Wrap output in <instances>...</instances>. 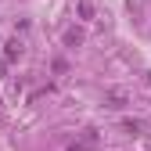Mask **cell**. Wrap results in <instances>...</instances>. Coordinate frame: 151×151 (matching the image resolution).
I'll list each match as a JSON object with an SVG mask.
<instances>
[{"mask_svg":"<svg viewBox=\"0 0 151 151\" xmlns=\"http://www.w3.org/2000/svg\"><path fill=\"white\" fill-rule=\"evenodd\" d=\"M22 50H25V47H22V40H11V43L4 47V58H7V61H14V58H22Z\"/></svg>","mask_w":151,"mask_h":151,"instance_id":"6da1fadb","label":"cell"},{"mask_svg":"<svg viewBox=\"0 0 151 151\" xmlns=\"http://www.w3.org/2000/svg\"><path fill=\"white\" fill-rule=\"evenodd\" d=\"M83 43V29H68L65 32V47H79Z\"/></svg>","mask_w":151,"mask_h":151,"instance_id":"7a4b0ae2","label":"cell"},{"mask_svg":"<svg viewBox=\"0 0 151 151\" xmlns=\"http://www.w3.org/2000/svg\"><path fill=\"white\" fill-rule=\"evenodd\" d=\"M104 101H108L111 108H122V104H126V93H122V90H108V97H104Z\"/></svg>","mask_w":151,"mask_h":151,"instance_id":"3957f363","label":"cell"},{"mask_svg":"<svg viewBox=\"0 0 151 151\" xmlns=\"http://www.w3.org/2000/svg\"><path fill=\"white\" fill-rule=\"evenodd\" d=\"M90 147H93V129H86V140L83 144H72L68 151H90Z\"/></svg>","mask_w":151,"mask_h":151,"instance_id":"277c9868","label":"cell"},{"mask_svg":"<svg viewBox=\"0 0 151 151\" xmlns=\"http://www.w3.org/2000/svg\"><path fill=\"white\" fill-rule=\"evenodd\" d=\"M122 129H126V133H140V122H133V119H126V122H122Z\"/></svg>","mask_w":151,"mask_h":151,"instance_id":"5b68a950","label":"cell"},{"mask_svg":"<svg viewBox=\"0 0 151 151\" xmlns=\"http://www.w3.org/2000/svg\"><path fill=\"white\" fill-rule=\"evenodd\" d=\"M79 14H83V18H90V14H93V7L86 4V0H79Z\"/></svg>","mask_w":151,"mask_h":151,"instance_id":"8992f818","label":"cell"}]
</instances>
